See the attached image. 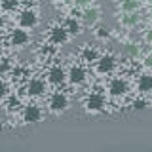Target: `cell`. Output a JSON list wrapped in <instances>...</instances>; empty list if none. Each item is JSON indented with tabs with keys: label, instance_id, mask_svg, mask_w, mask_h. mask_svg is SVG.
Returning a JSON list of instances; mask_svg holds the SVG:
<instances>
[{
	"label": "cell",
	"instance_id": "4fadbf2b",
	"mask_svg": "<svg viewBox=\"0 0 152 152\" xmlns=\"http://www.w3.org/2000/svg\"><path fill=\"white\" fill-rule=\"evenodd\" d=\"M118 21H120V25L124 28H135L141 23V15L139 12H120Z\"/></svg>",
	"mask_w": 152,
	"mask_h": 152
},
{
	"label": "cell",
	"instance_id": "cb8c5ba5",
	"mask_svg": "<svg viewBox=\"0 0 152 152\" xmlns=\"http://www.w3.org/2000/svg\"><path fill=\"white\" fill-rule=\"evenodd\" d=\"M15 8H17V0H2V10H4V13L12 12V10H15Z\"/></svg>",
	"mask_w": 152,
	"mask_h": 152
},
{
	"label": "cell",
	"instance_id": "2e32d148",
	"mask_svg": "<svg viewBox=\"0 0 152 152\" xmlns=\"http://www.w3.org/2000/svg\"><path fill=\"white\" fill-rule=\"evenodd\" d=\"M63 25H65L66 31H69V34H70V36H76V34H80V32H82V25H84V23H80V21H78V17L69 15V17L65 19Z\"/></svg>",
	"mask_w": 152,
	"mask_h": 152
},
{
	"label": "cell",
	"instance_id": "52a82bcc",
	"mask_svg": "<svg viewBox=\"0 0 152 152\" xmlns=\"http://www.w3.org/2000/svg\"><path fill=\"white\" fill-rule=\"evenodd\" d=\"M21 118H23V122H25V124H38L42 118H44V110H42L40 104L28 103V104H25V107H23Z\"/></svg>",
	"mask_w": 152,
	"mask_h": 152
},
{
	"label": "cell",
	"instance_id": "e0dca14e",
	"mask_svg": "<svg viewBox=\"0 0 152 152\" xmlns=\"http://www.w3.org/2000/svg\"><path fill=\"white\" fill-rule=\"evenodd\" d=\"M80 57H82V61H86V63H95V61L101 57V53L91 46H84L82 51H80Z\"/></svg>",
	"mask_w": 152,
	"mask_h": 152
},
{
	"label": "cell",
	"instance_id": "7a4b0ae2",
	"mask_svg": "<svg viewBox=\"0 0 152 152\" xmlns=\"http://www.w3.org/2000/svg\"><path fill=\"white\" fill-rule=\"evenodd\" d=\"M70 107V99L65 91H53L48 97V110L51 114H63Z\"/></svg>",
	"mask_w": 152,
	"mask_h": 152
},
{
	"label": "cell",
	"instance_id": "83f0119b",
	"mask_svg": "<svg viewBox=\"0 0 152 152\" xmlns=\"http://www.w3.org/2000/svg\"><path fill=\"white\" fill-rule=\"evenodd\" d=\"M148 13H150V15H152V0H150V2H148Z\"/></svg>",
	"mask_w": 152,
	"mask_h": 152
},
{
	"label": "cell",
	"instance_id": "484cf974",
	"mask_svg": "<svg viewBox=\"0 0 152 152\" xmlns=\"http://www.w3.org/2000/svg\"><path fill=\"white\" fill-rule=\"evenodd\" d=\"M142 40H145L146 44H150V46H152V28H148V31L142 32Z\"/></svg>",
	"mask_w": 152,
	"mask_h": 152
},
{
	"label": "cell",
	"instance_id": "30bf717a",
	"mask_svg": "<svg viewBox=\"0 0 152 152\" xmlns=\"http://www.w3.org/2000/svg\"><path fill=\"white\" fill-rule=\"evenodd\" d=\"M101 21V10H99L97 6H88L82 10V23L86 27H95L97 23Z\"/></svg>",
	"mask_w": 152,
	"mask_h": 152
},
{
	"label": "cell",
	"instance_id": "d6986e66",
	"mask_svg": "<svg viewBox=\"0 0 152 152\" xmlns=\"http://www.w3.org/2000/svg\"><path fill=\"white\" fill-rule=\"evenodd\" d=\"M12 82L15 84V82H23V80L28 76V70L25 69V66H19V65H13V69H12Z\"/></svg>",
	"mask_w": 152,
	"mask_h": 152
},
{
	"label": "cell",
	"instance_id": "9c48e42d",
	"mask_svg": "<svg viewBox=\"0 0 152 152\" xmlns=\"http://www.w3.org/2000/svg\"><path fill=\"white\" fill-rule=\"evenodd\" d=\"M46 80H48V84L59 88V86H63L65 82H69V72H66L61 65H53V66H50V69H48Z\"/></svg>",
	"mask_w": 152,
	"mask_h": 152
},
{
	"label": "cell",
	"instance_id": "ba28073f",
	"mask_svg": "<svg viewBox=\"0 0 152 152\" xmlns=\"http://www.w3.org/2000/svg\"><path fill=\"white\" fill-rule=\"evenodd\" d=\"M69 31L65 28V25L61 23V25H51L50 27V31H48V42H51V44H55V46H63L69 42Z\"/></svg>",
	"mask_w": 152,
	"mask_h": 152
},
{
	"label": "cell",
	"instance_id": "603a6c76",
	"mask_svg": "<svg viewBox=\"0 0 152 152\" xmlns=\"http://www.w3.org/2000/svg\"><path fill=\"white\" fill-rule=\"evenodd\" d=\"M12 69H13V66H12V63H10V59H8V57H4V59H2V65H0V74H2V76H8L10 72H12Z\"/></svg>",
	"mask_w": 152,
	"mask_h": 152
},
{
	"label": "cell",
	"instance_id": "8992f818",
	"mask_svg": "<svg viewBox=\"0 0 152 152\" xmlns=\"http://www.w3.org/2000/svg\"><path fill=\"white\" fill-rule=\"evenodd\" d=\"M31 42V34L23 27H13L8 34V44L12 48H25Z\"/></svg>",
	"mask_w": 152,
	"mask_h": 152
},
{
	"label": "cell",
	"instance_id": "277c9868",
	"mask_svg": "<svg viewBox=\"0 0 152 152\" xmlns=\"http://www.w3.org/2000/svg\"><path fill=\"white\" fill-rule=\"evenodd\" d=\"M107 91H108V95H110V97L120 99V97H124V95H127V91H129V84H127L126 78L116 76V78H110V80H108Z\"/></svg>",
	"mask_w": 152,
	"mask_h": 152
},
{
	"label": "cell",
	"instance_id": "7c38bea8",
	"mask_svg": "<svg viewBox=\"0 0 152 152\" xmlns=\"http://www.w3.org/2000/svg\"><path fill=\"white\" fill-rule=\"evenodd\" d=\"M25 91H27L28 97H40V95L46 93V82L42 78H31L27 82Z\"/></svg>",
	"mask_w": 152,
	"mask_h": 152
},
{
	"label": "cell",
	"instance_id": "3957f363",
	"mask_svg": "<svg viewBox=\"0 0 152 152\" xmlns=\"http://www.w3.org/2000/svg\"><path fill=\"white\" fill-rule=\"evenodd\" d=\"M93 65H95V72L99 76H108V74H112L114 70H116L118 63H116V57L112 53H101V57H99Z\"/></svg>",
	"mask_w": 152,
	"mask_h": 152
},
{
	"label": "cell",
	"instance_id": "9a60e30c",
	"mask_svg": "<svg viewBox=\"0 0 152 152\" xmlns=\"http://www.w3.org/2000/svg\"><path fill=\"white\" fill-rule=\"evenodd\" d=\"M55 55H57V46L51 44V42L42 44L40 50H38V59L40 61H50V59H53Z\"/></svg>",
	"mask_w": 152,
	"mask_h": 152
},
{
	"label": "cell",
	"instance_id": "d4e9b609",
	"mask_svg": "<svg viewBox=\"0 0 152 152\" xmlns=\"http://www.w3.org/2000/svg\"><path fill=\"white\" fill-rule=\"evenodd\" d=\"M91 2H93V0H72V4H74V6H78V8H88V6H91Z\"/></svg>",
	"mask_w": 152,
	"mask_h": 152
},
{
	"label": "cell",
	"instance_id": "5b68a950",
	"mask_svg": "<svg viewBox=\"0 0 152 152\" xmlns=\"http://www.w3.org/2000/svg\"><path fill=\"white\" fill-rule=\"evenodd\" d=\"M38 12L32 8H25L21 10V12L17 13V27H23L27 28V31H31V28H34L38 25Z\"/></svg>",
	"mask_w": 152,
	"mask_h": 152
},
{
	"label": "cell",
	"instance_id": "7402d4cb",
	"mask_svg": "<svg viewBox=\"0 0 152 152\" xmlns=\"http://www.w3.org/2000/svg\"><path fill=\"white\" fill-rule=\"evenodd\" d=\"M93 34H95V38H97V40H107V38H110V28H107V27H97Z\"/></svg>",
	"mask_w": 152,
	"mask_h": 152
},
{
	"label": "cell",
	"instance_id": "ac0fdd59",
	"mask_svg": "<svg viewBox=\"0 0 152 152\" xmlns=\"http://www.w3.org/2000/svg\"><path fill=\"white\" fill-rule=\"evenodd\" d=\"M141 0H118V10L120 12H139Z\"/></svg>",
	"mask_w": 152,
	"mask_h": 152
},
{
	"label": "cell",
	"instance_id": "6da1fadb",
	"mask_svg": "<svg viewBox=\"0 0 152 152\" xmlns=\"http://www.w3.org/2000/svg\"><path fill=\"white\" fill-rule=\"evenodd\" d=\"M84 110L88 114H99L104 110V107H107V97L101 93V91H91L86 95L84 103H82Z\"/></svg>",
	"mask_w": 152,
	"mask_h": 152
},
{
	"label": "cell",
	"instance_id": "4316f807",
	"mask_svg": "<svg viewBox=\"0 0 152 152\" xmlns=\"http://www.w3.org/2000/svg\"><path fill=\"white\" fill-rule=\"evenodd\" d=\"M142 65H145V69H146V70H152V53H148V55L145 57Z\"/></svg>",
	"mask_w": 152,
	"mask_h": 152
},
{
	"label": "cell",
	"instance_id": "44dd1931",
	"mask_svg": "<svg viewBox=\"0 0 152 152\" xmlns=\"http://www.w3.org/2000/svg\"><path fill=\"white\" fill-rule=\"evenodd\" d=\"M131 107H133V110H145V108L148 107V101H146L145 95H139L137 99H133Z\"/></svg>",
	"mask_w": 152,
	"mask_h": 152
},
{
	"label": "cell",
	"instance_id": "8fae6325",
	"mask_svg": "<svg viewBox=\"0 0 152 152\" xmlns=\"http://www.w3.org/2000/svg\"><path fill=\"white\" fill-rule=\"evenodd\" d=\"M69 84L70 86H82L86 80H88V72L82 65H72L69 70Z\"/></svg>",
	"mask_w": 152,
	"mask_h": 152
},
{
	"label": "cell",
	"instance_id": "ffe728a7",
	"mask_svg": "<svg viewBox=\"0 0 152 152\" xmlns=\"http://www.w3.org/2000/svg\"><path fill=\"white\" fill-rule=\"evenodd\" d=\"M124 51H126L127 57L137 59V57L141 55V46L137 44V42H126V44H124Z\"/></svg>",
	"mask_w": 152,
	"mask_h": 152
},
{
	"label": "cell",
	"instance_id": "5bb4252c",
	"mask_svg": "<svg viewBox=\"0 0 152 152\" xmlns=\"http://www.w3.org/2000/svg\"><path fill=\"white\" fill-rule=\"evenodd\" d=\"M137 91L141 95H150L152 93V70L142 72L137 80Z\"/></svg>",
	"mask_w": 152,
	"mask_h": 152
}]
</instances>
